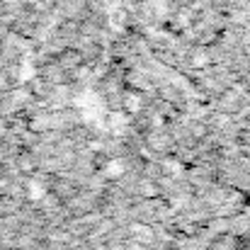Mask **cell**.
<instances>
[{
  "instance_id": "1",
  "label": "cell",
  "mask_w": 250,
  "mask_h": 250,
  "mask_svg": "<svg viewBox=\"0 0 250 250\" xmlns=\"http://www.w3.org/2000/svg\"><path fill=\"white\" fill-rule=\"evenodd\" d=\"M238 248H241V243H238V238L233 233H219L207 246V250H238Z\"/></svg>"
}]
</instances>
